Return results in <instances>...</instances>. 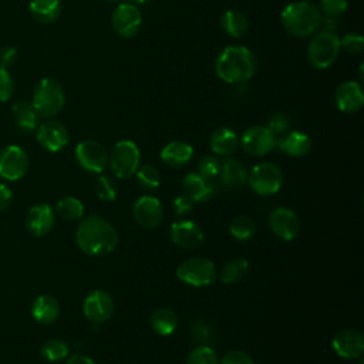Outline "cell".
Masks as SVG:
<instances>
[{"label": "cell", "mask_w": 364, "mask_h": 364, "mask_svg": "<svg viewBox=\"0 0 364 364\" xmlns=\"http://www.w3.org/2000/svg\"><path fill=\"white\" fill-rule=\"evenodd\" d=\"M347 0H320V13L328 18H338L347 11Z\"/></svg>", "instance_id": "obj_39"}, {"label": "cell", "mask_w": 364, "mask_h": 364, "mask_svg": "<svg viewBox=\"0 0 364 364\" xmlns=\"http://www.w3.org/2000/svg\"><path fill=\"white\" fill-rule=\"evenodd\" d=\"M75 159L82 169L92 173L102 172L108 165L105 148L94 139H84L75 146Z\"/></svg>", "instance_id": "obj_9"}, {"label": "cell", "mask_w": 364, "mask_h": 364, "mask_svg": "<svg viewBox=\"0 0 364 364\" xmlns=\"http://www.w3.org/2000/svg\"><path fill=\"white\" fill-rule=\"evenodd\" d=\"M28 10L34 20L43 24H50L58 20L63 11V6L60 0H31Z\"/></svg>", "instance_id": "obj_28"}, {"label": "cell", "mask_w": 364, "mask_h": 364, "mask_svg": "<svg viewBox=\"0 0 364 364\" xmlns=\"http://www.w3.org/2000/svg\"><path fill=\"white\" fill-rule=\"evenodd\" d=\"M28 169V156L18 145H9L0 152V176L7 181H17Z\"/></svg>", "instance_id": "obj_11"}, {"label": "cell", "mask_w": 364, "mask_h": 364, "mask_svg": "<svg viewBox=\"0 0 364 364\" xmlns=\"http://www.w3.org/2000/svg\"><path fill=\"white\" fill-rule=\"evenodd\" d=\"M132 215L135 222L146 229L156 228L164 218L162 205L158 198L151 195L139 196L132 206Z\"/></svg>", "instance_id": "obj_16"}, {"label": "cell", "mask_w": 364, "mask_h": 364, "mask_svg": "<svg viewBox=\"0 0 364 364\" xmlns=\"http://www.w3.org/2000/svg\"><path fill=\"white\" fill-rule=\"evenodd\" d=\"M257 68L255 54L243 46L223 48L215 63L216 75L228 84H240L250 80Z\"/></svg>", "instance_id": "obj_2"}, {"label": "cell", "mask_w": 364, "mask_h": 364, "mask_svg": "<svg viewBox=\"0 0 364 364\" xmlns=\"http://www.w3.org/2000/svg\"><path fill=\"white\" fill-rule=\"evenodd\" d=\"M31 314L40 324H51L60 316V303L50 294H41L33 301Z\"/></svg>", "instance_id": "obj_24"}, {"label": "cell", "mask_w": 364, "mask_h": 364, "mask_svg": "<svg viewBox=\"0 0 364 364\" xmlns=\"http://www.w3.org/2000/svg\"><path fill=\"white\" fill-rule=\"evenodd\" d=\"M54 226V212L47 203L31 206L26 216V228L33 236H44Z\"/></svg>", "instance_id": "obj_19"}, {"label": "cell", "mask_w": 364, "mask_h": 364, "mask_svg": "<svg viewBox=\"0 0 364 364\" xmlns=\"http://www.w3.org/2000/svg\"><path fill=\"white\" fill-rule=\"evenodd\" d=\"M55 210L65 220H77L84 215V205L75 196H64L57 202Z\"/></svg>", "instance_id": "obj_32"}, {"label": "cell", "mask_w": 364, "mask_h": 364, "mask_svg": "<svg viewBox=\"0 0 364 364\" xmlns=\"http://www.w3.org/2000/svg\"><path fill=\"white\" fill-rule=\"evenodd\" d=\"M331 347L334 353L346 360L360 358L364 353V338L363 334L353 328L340 330L334 334L331 340Z\"/></svg>", "instance_id": "obj_17"}, {"label": "cell", "mask_w": 364, "mask_h": 364, "mask_svg": "<svg viewBox=\"0 0 364 364\" xmlns=\"http://www.w3.org/2000/svg\"><path fill=\"white\" fill-rule=\"evenodd\" d=\"M267 128L274 135V138L277 139V138L283 136L286 132L290 131V119L286 114L276 112L269 118Z\"/></svg>", "instance_id": "obj_40"}, {"label": "cell", "mask_w": 364, "mask_h": 364, "mask_svg": "<svg viewBox=\"0 0 364 364\" xmlns=\"http://www.w3.org/2000/svg\"><path fill=\"white\" fill-rule=\"evenodd\" d=\"M114 31L124 38L134 37L142 23V16L138 6L132 3H119L111 17Z\"/></svg>", "instance_id": "obj_10"}, {"label": "cell", "mask_w": 364, "mask_h": 364, "mask_svg": "<svg viewBox=\"0 0 364 364\" xmlns=\"http://www.w3.org/2000/svg\"><path fill=\"white\" fill-rule=\"evenodd\" d=\"M334 101L341 112H357L364 104V94L361 85L355 81H346L340 84L336 90Z\"/></svg>", "instance_id": "obj_20"}, {"label": "cell", "mask_w": 364, "mask_h": 364, "mask_svg": "<svg viewBox=\"0 0 364 364\" xmlns=\"http://www.w3.org/2000/svg\"><path fill=\"white\" fill-rule=\"evenodd\" d=\"M276 145L289 156L300 158L310 152L311 139L307 134L301 131H289L283 136L276 139Z\"/></svg>", "instance_id": "obj_22"}, {"label": "cell", "mask_w": 364, "mask_h": 364, "mask_svg": "<svg viewBox=\"0 0 364 364\" xmlns=\"http://www.w3.org/2000/svg\"><path fill=\"white\" fill-rule=\"evenodd\" d=\"M139 158L141 155L136 144L129 139H122L114 145L108 162L117 178L128 179L134 176L139 168Z\"/></svg>", "instance_id": "obj_6"}, {"label": "cell", "mask_w": 364, "mask_h": 364, "mask_svg": "<svg viewBox=\"0 0 364 364\" xmlns=\"http://www.w3.org/2000/svg\"><path fill=\"white\" fill-rule=\"evenodd\" d=\"M17 48L13 46H4L0 50V67L9 68L17 61Z\"/></svg>", "instance_id": "obj_46"}, {"label": "cell", "mask_w": 364, "mask_h": 364, "mask_svg": "<svg viewBox=\"0 0 364 364\" xmlns=\"http://www.w3.org/2000/svg\"><path fill=\"white\" fill-rule=\"evenodd\" d=\"M193 156V148L185 141H172L161 151V159L171 168L185 166Z\"/></svg>", "instance_id": "obj_23"}, {"label": "cell", "mask_w": 364, "mask_h": 364, "mask_svg": "<svg viewBox=\"0 0 364 364\" xmlns=\"http://www.w3.org/2000/svg\"><path fill=\"white\" fill-rule=\"evenodd\" d=\"M94 189H95V193L100 199L102 200H107V202H111V200H115L117 199V193H118V189H117V182L108 176V175H101L95 179V183H94Z\"/></svg>", "instance_id": "obj_35"}, {"label": "cell", "mask_w": 364, "mask_h": 364, "mask_svg": "<svg viewBox=\"0 0 364 364\" xmlns=\"http://www.w3.org/2000/svg\"><path fill=\"white\" fill-rule=\"evenodd\" d=\"M191 336L192 338H195L196 341H200V343H206L208 338L210 337V328L205 324V323H199V321H195L191 324ZM208 346V344H206Z\"/></svg>", "instance_id": "obj_45"}, {"label": "cell", "mask_w": 364, "mask_h": 364, "mask_svg": "<svg viewBox=\"0 0 364 364\" xmlns=\"http://www.w3.org/2000/svg\"><path fill=\"white\" fill-rule=\"evenodd\" d=\"M14 81L7 68L0 67V102H6L13 97Z\"/></svg>", "instance_id": "obj_42"}, {"label": "cell", "mask_w": 364, "mask_h": 364, "mask_svg": "<svg viewBox=\"0 0 364 364\" xmlns=\"http://www.w3.org/2000/svg\"><path fill=\"white\" fill-rule=\"evenodd\" d=\"M220 27L228 36L233 38H239L243 34H246L249 28V21L242 11L226 10L220 17Z\"/></svg>", "instance_id": "obj_29"}, {"label": "cell", "mask_w": 364, "mask_h": 364, "mask_svg": "<svg viewBox=\"0 0 364 364\" xmlns=\"http://www.w3.org/2000/svg\"><path fill=\"white\" fill-rule=\"evenodd\" d=\"M240 145L249 155L263 156L276 146V138L267 127L255 125L245 129L240 136Z\"/></svg>", "instance_id": "obj_12"}, {"label": "cell", "mask_w": 364, "mask_h": 364, "mask_svg": "<svg viewBox=\"0 0 364 364\" xmlns=\"http://www.w3.org/2000/svg\"><path fill=\"white\" fill-rule=\"evenodd\" d=\"M358 364H363V361H360V363H358Z\"/></svg>", "instance_id": "obj_51"}, {"label": "cell", "mask_w": 364, "mask_h": 364, "mask_svg": "<svg viewBox=\"0 0 364 364\" xmlns=\"http://www.w3.org/2000/svg\"><path fill=\"white\" fill-rule=\"evenodd\" d=\"M68 353H70L68 344L58 338H50L46 343H43V346L40 347L41 357L51 363H57L67 358Z\"/></svg>", "instance_id": "obj_31"}, {"label": "cell", "mask_w": 364, "mask_h": 364, "mask_svg": "<svg viewBox=\"0 0 364 364\" xmlns=\"http://www.w3.org/2000/svg\"><path fill=\"white\" fill-rule=\"evenodd\" d=\"M198 173L205 179L212 181L220 173V161L213 155L200 158V161L198 162Z\"/></svg>", "instance_id": "obj_38"}, {"label": "cell", "mask_w": 364, "mask_h": 364, "mask_svg": "<svg viewBox=\"0 0 364 364\" xmlns=\"http://www.w3.org/2000/svg\"><path fill=\"white\" fill-rule=\"evenodd\" d=\"M11 200H13L11 189L7 185L0 183V212L7 209L10 206V203H11Z\"/></svg>", "instance_id": "obj_47"}, {"label": "cell", "mask_w": 364, "mask_h": 364, "mask_svg": "<svg viewBox=\"0 0 364 364\" xmlns=\"http://www.w3.org/2000/svg\"><path fill=\"white\" fill-rule=\"evenodd\" d=\"M249 269V263L246 259L237 257V259H232L228 263H225V266L220 270V282L223 283H235L239 282Z\"/></svg>", "instance_id": "obj_33"}, {"label": "cell", "mask_w": 364, "mask_h": 364, "mask_svg": "<svg viewBox=\"0 0 364 364\" xmlns=\"http://www.w3.org/2000/svg\"><path fill=\"white\" fill-rule=\"evenodd\" d=\"M282 24L284 30L299 38H304L317 33L321 26V13L316 4L307 0L293 1L282 11Z\"/></svg>", "instance_id": "obj_3"}, {"label": "cell", "mask_w": 364, "mask_h": 364, "mask_svg": "<svg viewBox=\"0 0 364 364\" xmlns=\"http://www.w3.org/2000/svg\"><path fill=\"white\" fill-rule=\"evenodd\" d=\"M218 364H255L253 358L242 350H232L228 351L220 361H218Z\"/></svg>", "instance_id": "obj_43"}, {"label": "cell", "mask_w": 364, "mask_h": 364, "mask_svg": "<svg viewBox=\"0 0 364 364\" xmlns=\"http://www.w3.org/2000/svg\"><path fill=\"white\" fill-rule=\"evenodd\" d=\"M218 361L215 350L206 344H200L188 354L185 364H218Z\"/></svg>", "instance_id": "obj_36"}, {"label": "cell", "mask_w": 364, "mask_h": 364, "mask_svg": "<svg viewBox=\"0 0 364 364\" xmlns=\"http://www.w3.org/2000/svg\"><path fill=\"white\" fill-rule=\"evenodd\" d=\"M183 193H186L195 203L209 200L215 193H218V185L200 176L198 172H189L182 181Z\"/></svg>", "instance_id": "obj_21"}, {"label": "cell", "mask_w": 364, "mask_h": 364, "mask_svg": "<svg viewBox=\"0 0 364 364\" xmlns=\"http://www.w3.org/2000/svg\"><path fill=\"white\" fill-rule=\"evenodd\" d=\"M340 50V37L336 33L321 30L314 33L309 43L307 60L313 68L326 70L336 61Z\"/></svg>", "instance_id": "obj_5"}, {"label": "cell", "mask_w": 364, "mask_h": 364, "mask_svg": "<svg viewBox=\"0 0 364 364\" xmlns=\"http://www.w3.org/2000/svg\"><path fill=\"white\" fill-rule=\"evenodd\" d=\"M171 240L183 249H195L203 240V232L198 223L193 220L182 219L172 223L171 229Z\"/></svg>", "instance_id": "obj_18"}, {"label": "cell", "mask_w": 364, "mask_h": 364, "mask_svg": "<svg viewBox=\"0 0 364 364\" xmlns=\"http://www.w3.org/2000/svg\"><path fill=\"white\" fill-rule=\"evenodd\" d=\"M84 316L92 324H101L107 321L114 313V299L105 290H94L84 300Z\"/></svg>", "instance_id": "obj_14"}, {"label": "cell", "mask_w": 364, "mask_h": 364, "mask_svg": "<svg viewBox=\"0 0 364 364\" xmlns=\"http://www.w3.org/2000/svg\"><path fill=\"white\" fill-rule=\"evenodd\" d=\"M136 181L138 183L148 191H154L159 186L161 183V176H159V171L152 166V165H144L141 168L136 169Z\"/></svg>", "instance_id": "obj_37"}, {"label": "cell", "mask_w": 364, "mask_h": 364, "mask_svg": "<svg viewBox=\"0 0 364 364\" xmlns=\"http://www.w3.org/2000/svg\"><path fill=\"white\" fill-rule=\"evenodd\" d=\"M37 141L48 152H58L67 146L70 141L68 131L64 124L55 119H47L37 127Z\"/></svg>", "instance_id": "obj_13"}, {"label": "cell", "mask_w": 364, "mask_h": 364, "mask_svg": "<svg viewBox=\"0 0 364 364\" xmlns=\"http://www.w3.org/2000/svg\"><path fill=\"white\" fill-rule=\"evenodd\" d=\"M75 243L85 255L105 256L117 247L118 233L107 219L91 215L80 222L75 230Z\"/></svg>", "instance_id": "obj_1"}, {"label": "cell", "mask_w": 364, "mask_h": 364, "mask_svg": "<svg viewBox=\"0 0 364 364\" xmlns=\"http://www.w3.org/2000/svg\"><path fill=\"white\" fill-rule=\"evenodd\" d=\"M64 102L65 92L63 85L57 80L51 77H44L36 84L31 105L34 107L40 118L55 117L64 108Z\"/></svg>", "instance_id": "obj_4"}, {"label": "cell", "mask_w": 364, "mask_h": 364, "mask_svg": "<svg viewBox=\"0 0 364 364\" xmlns=\"http://www.w3.org/2000/svg\"><path fill=\"white\" fill-rule=\"evenodd\" d=\"M220 179L229 189L242 188L247 182V172L243 164L235 158H226L220 162Z\"/></svg>", "instance_id": "obj_26"}, {"label": "cell", "mask_w": 364, "mask_h": 364, "mask_svg": "<svg viewBox=\"0 0 364 364\" xmlns=\"http://www.w3.org/2000/svg\"><path fill=\"white\" fill-rule=\"evenodd\" d=\"M229 232L236 240H249L256 232V223L249 216H237L230 222Z\"/></svg>", "instance_id": "obj_34"}, {"label": "cell", "mask_w": 364, "mask_h": 364, "mask_svg": "<svg viewBox=\"0 0 364 364\" xmlns=\"http://www.w3.org/2000/svg\"><path fill=\"white\" fill-rule=\"evenodd\" d=\"M193 206H195V202L186 193L178 195L173 200V210L179 216L188 215L193 209Z\"/></svg>", "instance_id": "obj_44"}, {"label": "cell", "mask_w": 364, "mask_h": 364, "mask_svg": "<svg viewBox=\"0 0 364 364\" xmlns=\"http://www.w3.org/2000/svg\"><path fill=\"white\" fill-rule=\"evenodd\" d=\"M340 48L348 54H360L364 48V38L358 33H348L340 38Z\"/></svg>", "instance_id": "obj_41"}, {"label": "cell", "mask_w": 364, "mask_h": 364, "mask_svg": "<svg viewBox=\"0 0 364 364\" xmlns=\"http://www.w3.org/2000/svg\"><path fill=\"white\" fill-rule=\"evenodd\" d=\"M11 112H13L14 124L21 132L28 134V132H33L37 129L40 117H38L37 111L34 109V107L31 105V102L17 101L13 104Z\"/></svg>", "instance_id": "obj_27"}, {"label": "cell", "mask_w": 364, "mask_h": 364, "mask_svg": "<svg viewBox=\"0 0 364 364\" xmlns=\"http://www.w3.org/2000/svg\"><path fill=\"white\" fill-rule=\"evenodd\" d=\"M65 364H97L91 357L84 354H73L67 358Z\"/></svg>", "instance_id": "obj_48"}, {"label": "cell", "mask_w": 364, "mask_h": 364, "mask_svg": "<svg viewBox=\"0 0 364 364\" xmlns=\"http://www.w3.org/2000/svg\"><path fill=\"white\" fill-rule=\"evenodd\" d=\"M178 279L193 287L210 284L216 277V269L212 260L206 257H191L176 267Z\"/></svg>", "instance_id": "obj_7"}, {"label": "cell", "mask_w": 364, "mask_h": 364, "mask_svg": "<svg viewBox=\"0 0 364 364\" xmlns=\"http://www.w3.org/2000/svg\"><path fill=\"white\" fill-rule=\"evenodd\" d=\"M209 145L215 155L229 156L237 149L239 138L233 129L228 127H220L212 132Z\"/></svg>", "instance_id": "obj_25"}, {"label": "cell", "mask_w": 364, "mask_h": 364, "mask_svg": "<svg viewBox=\"0 0 364 364\" xmlns=\"http://www.w3.org/2000/svg\"><path fill=\"white\" fill-rule=\"evenodd\" d=\"M270 230L283 240H293L300 230V220L296 212L290 208H276L269 215Z\"/></svg>", "instance_id": "obj_15"}, {"label": "cell", "mask_w": 364, "mask_h": 364, "mask_svg": "<svg viewBox=\"0 0 364 364\" xmlns=\"http://www.w3.org/2000/svg\"><path fill=\"white\" fill-rule=\"evenodd\" d=\"M131 1H132V4L138 6V4H145V3L149 1V0H131Z\"/></svg>", "instance_id": "obj_49"}, {"label": "cell", "mask_w": 364, "mask_h": 364, "mask_svg": "<svg viewBox=\"0 0 364 364\" xmlns=\"http://www.w3.org/2000/svg\"><path fill=\"white\" fill-rule=\"evenodd\" d=\"M105 1H109V3H122L124 0H105Z\"/></svg>", "instance_id": "obj_50"}, {"label": "cell", "mask_w": 364, "mask_h": 364, "mask_svg": "<svg viewBox=\"0 0 364 364\" xmlns=\"http://www.w3.org/2000/svg\"><path fill=\"white\" fill-rule=\"evenodd\" d=\"M247 182L257 195L270 196L282 188L283 172L273 162H262L252 168L247 175Z\"/></svg>", "instance_id": "obj_8"}, {"label": "cell", "mask_w": 364, "mask_h": 364, "mask_svg": "<svg viewBox=\"0 0 364 364\" xmlns=\"http://www.w3.org/2000/svg\"><path fill=\"white\" fill-rule=\"evenodd\" d=\"M178 326V316L173 310L162 307L152 313L151 327L159 336H171Z\"/></svg>", "instance_id": "obj_30"}]
</instances>
